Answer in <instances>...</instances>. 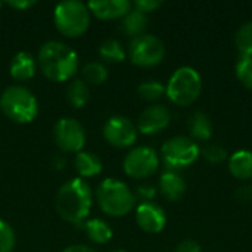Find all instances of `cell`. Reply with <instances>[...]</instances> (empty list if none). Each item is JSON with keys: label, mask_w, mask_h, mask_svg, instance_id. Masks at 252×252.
Masks as SVG:
<instances>
[{"label": "cell", "mask_w": 252, "mask_h": 252, "mask_svg": "<svg viewBox=\"0 0 252 252\" xmlns=\"http://www.w3.org/2000/svg\"><path fill=\"white\" fill-rule=\"evenodd\" d=\"M171 123V112L167 106L155 103L148 106L139 117L137 120V131L142 134L151 136L161 133L165 130Z\"/></svg>", "instance_id": "obj_12"}, {"label": "cell", "mask_w": 252, "mask_h": 252, "mask_svg": "<svg viewBox=\"0 0 252 252\" xmlns=\"http://www.w3.org/2000/svg\"><path fill=\"white\" fill-rule=\"evenodd\" d=\"M93 205V190L90 185L80 179L65 182L56 193L55 208L58 216L71 224H83Z\"/></svg>", "instance_id": "obj_1"}, {"label": "cell", "mask_w": 252, "mask_h": 252, "mask_svg": "<svg viewBox=\"0 0 252 252\" xmlns=\"http://www.w3.org/2000/svg\"><path fill=\"white\" fill-rule=\"evenodd\" d=\"M111 252H126V251H123V250H115V251H111Z\"/></svg>", "instance_id": "obj_38"}, {"label": "cell", "mask_w": 252, "mask_h": 252, "mask_svg": "<svg viewBox=\"0 0 252 252\" xmlns=\"http://www.w3.org/2000/svg\"><path fill=\"white\" fill-rule=\"evenodd\" d=\"M158 189L165 199L171 202H177L186 193V182L179 171L165 170L159 177Z\"/></svg>", "instance_id": "obj_15"}, {"label": "cell", "mask_w": 252, "mask_h": 252, "mask_svg": "<svg viewBox=\"0 0 252 252\" xmlns=\"http://www.w3.org/2000/svg\"><path fill=\"white\" fill-rule=\"evenodd\" d=\"M137 94L146 102H157L165 94V86L158 80H146L139 84Z\"/></svg>", "instance_id": "obj_24"}, {"label": "cell", "mask_w": 252, "mask_h": 252, "mask_svg": "<svg viewBox=\"0 0 252 252\" xmlns=\"http://www.w3.org/2000/svg\"><path fill=\"white\" fill-rule=\"evenodd\" d=\"M37 62L34 56L28 52H18L9 65V72L16 81H28L35 75Z\"/></svg>", "instance_id": "obj_16"}, {"label": "cell", "mask_w": 252, "mask_h": 252, "mask_svg": "<svg viewBox=\"0 0 252 252\" xmlns=\"http://www.w3.org/2000/svg\"><path fill=\"white\" fill-rule=\"evenodd\" d=\"M236 196H238L239 201H244V202H250V201H252V185L239 186L238 190H236Z\"/></svg>", "instance_id": "obj_34"}, {"label": "cell", "mask_w": 252, "mask_h": 252, "mask_svg": "<svg viewBox=\"0 0 252 252\" xmlns=\"http://www.w3.org/2000/svg\"><path fill=\"white\" fill-rule=\"evenodd\" d=\"M74 168H75L77 174L80 176V179L84 180L87 177H94V176L100 174L102 161H100V158L97 155H94L92 152L81 151V152L75 154Z\"/></svg>", "instance_id": "obj_19"}, {"label": "cell", "mask_w": 252, "mask_h": 252, "mask_svg": "<svg viewBox=\"0 0 252 252\" xmlns=\"http://www.w3.org/2000/svg\"><path fill=\"white\" fill-rule=\"evenodd\" d=\"M148 22H149L148 15H145L133 7L124 18H121L120 30L123 34L134 38V37L145 34V30L148 28Z\"/></svg>", "instance_id": "obj_20"}, {"label": "cell", "mask_w": 252, "mask_h": 252, "mask_svg": "<svg viewBox=\"0 0 252 252\" xmlns=\"http://www.w3.org/2000/svg\"><path fill=\"white\" fill-rule=\"evenodd\" d=\"M201 157L211 164H220L227 159V151L220 143H208L201 149Z\"/></svg>", "instance_id": "obj_28"}, {"label": "cell", "mask_w": 252, "mask_h": 252, "mask_svg": "<svg viewBox=\"0 0 252 252\" xmlns=\"http://www.w3.org/2000/svg\"><path fill=\"white\" fill-rule=\"evenodd\" d=\"M83 78L89 84L99 86V84H102V83L106 81V78H108V69L100 62H94V61L87 62L83 66Z\"/></svg>", "instance_id": "obj_25"}, {"label": "cell", "mask_w": 252, "mask_h": 252, "mask_svg": "<svg viewBox=\"0 0 252 252\" xmlns=\"http://www.w3.org/2000/svg\"><path fill=\"white\" fill-rule=\"evenodd\" d=\"M15 248V232L12 226L0 220V252H12Z\"/></svg>", "instance_id": "obj_29"}, {"label": "cell", "mask_w": 252, "mask_h": 252, "mask_svg": "<svg viewBox=\"0 0 252 252\" xmlns=\"http://www.w3.org/2000/svg\"><path fill=\"white\" fill-rule=\"evenodd\" d=\"M201 92H202V78L199 72L189 65L177 68L171 74L165 86L167 97L174 105L179 106L192 105L199 97Z\"/></svg>", "instance_id": "obj_6"}, {"label": "cell", "mask_w": 252, "mask_h": 252, "mask_svg": "<svg viewBox=\"0 0 252 252\" xmlns=\"http://www.w3.org/2000/svg\"><path fill=\"white\" fill-rule=\"evenodd\" d=\"M136 124L124 115L111 117L103 126V137L115 148H128L137 140Z\"/></svg>", "instance_id": "obj_11"}, {"label": "cell", "mask_w": 252, "mask_h": 252, "mask_svg": "<svg viewBox=\"0 0 252 252\" xmlns=\"http://www.w3.org/2000/svg\"><path fill=\"white\" fill-rule=\"evenodd\" d=\"M174 252H201V245L192 239H186V241H182L176 247Z\"/></svg>", "instance_id": "obj_32"}, {"label": "cell", "mask_w": 252, "mask_h": 252, "mask_svg": "<svg viewBox=\"0 0 252 252\" xmlns=\"http://www.w3.org/2000/svg\"><path fill=\"white\" fill-rule=\"evenodd\" d=\"M52 165H53V168H56V170H62V168L66 165V158H65L62 154H58V155L53 157Z\"/></svg>", "instance_id": "obj_35"}, {"label": "cell", "mask_w": 252, "mask_h": 252, "mask_svg": "<svg viewBox=\"0 0 252 252\" xmlns=\"http://www.w3.org/2000/svg\"><path fill=\"white\" fill-rule=\"evenodd\" d=\"M235 72L238 80L252 90V56H239Z\"/></svg>", "instance_id": "obj_27"}, {"label": "cell", "mask_w": 252, "mask_h": 252, "mask_svg": "<svg viewBox=\"0 0 252 252\" xmlns=\"http://www.w3.org/2000/svg\"><path fill=\"white\" fill-rule=\"evenodd\" d=\"M157 193H158V189L154 185H140L136 189V198L142 199V202H152Z\"/></svg>", "instance_id": "obj_31"}, {"label": "cell", "mask_w": 252, "mask_h": 252, "mask_svg": "<svg viewBox=\"0 0 252 252\" xmlns=\"http://www.w3.org/2000/svg\"><path fill=\"white\" fill-rule=\"evenodd\" d=\"M188 128H189L190 139L192 140H199V142L210 140L211 136H213V130H214L210 117L202 111H196L189 117Z\"/></svg>", "instance_id": "obj_18"}, {"label": "cell", "mask_w": 252, "mask_h": 252, "mask_svg": "<svg viewBox=\"0 0 252 252\" xmlns=\"http://www.w3.org/2000/svg\"><path fill=\"white\" fill-rule=\"evenodd\" d=\"M137 226L151 235L159 233L167 224V214L162 207L155 202H140L136 208Z\"/></svg>", "instance_id": "obj_13"}, {"label": "cell", "mask_w": 252, "mask_h": 252, "mask_svg": "<svg viewBox=\"0 0 252 252\" xmlns=\"http://www.w3.org/2000/svg\"><path fill=\"white\" fill-rule=\"evenodd\" d=\"M159 167V157L155 149L149 146H137L131 149L124 161L123 170L128 177L133 179H146L157 173Z\"/></svg>", "instance_id": "obj_9"}, {"label": "cell", "mask_w": 252, "mask_h": 252, "mask_svg": "<svg viewBox=\"0 0 252 252\" xmlns=\"http://www.w3.org/2000/svg\"><path fill=\"white\" fill-rule=\"evenodd\" d=\"M53 139L62 152L78 154L86 143V130L77 120L63 117L53 127Z\"/></svg>", "instance_id": "obj_10"}, {"label": "cell", "mask_w": 252, "mask_h": 252, "mask_svg": "<svg viewBox=\"0 0 252 252\" xmlns=\"http://www.w3.org/2000/svg\"><path fill=\"white\" fill-rule=\"evenodd\" d=\"M229 171L238 180L252 179V151L239 149L233 152L229 158Z\"/></svg>", "instance_id": "obj_17"}, {"label": "cell", "mask_w": 252, "mask_h": 252, "mask_svg": "<svg viewBox=\"0 0 252 252\" xmlns=\"http://www.w3.org/2000/svg\"><path fill=\"white\" fill-rule=\"evenodd\" d=\"M37 62L43 75L56 83L71 80L80 66L78 55L68 44L55 40L46 41L40 47Z\"/></svg>", "instance_id": "obj_2"}, {"label": "cell", "mask_w": 252, "mask_h": 252, "mask_svg": "<svg viewBox=\"0 0 252 252\" xmlns=\"http://www.w3.org/2000/svg\"><path fill=\"white\" fill-rule=\"evenodd\" d=\"M66 100L74 108H83L90 100V89L84 80H72L66 87Z\"/></svg>", "instance_id": "obj_22"}, {"label": "cell", "mask_w": 252, "mask_h": 252, "mask_svg": "<svg viewBox=\"0 0 252 252\" xmlns=\"http://www.w3.org/2000/svg\"><path fill=\"white\" fill-rule=\"evenodd\" d=\"M96 201L100 210L111 217H124L136 205L133 190L118 179H105L96 189Z\"/></svg>", "instance_id": "obj_3"}, {"label": "cell", "mask_w": 252, "mask_h": 252, "mask_svg": "<svg viewBox=\"0 0 252 252\" xmlns=\"http://www.w3.org/2000/svg\"><path fill=\"white\" fill-rule=\"evenodd\" d=\"M62 252H96L93 248L87 247V245H71L66 247Z\"/></svg>", "instance_id": "obj_36"}, {"label": "cell", "mask_w": 252, "mask_h": 252, "mask_svg": "<svg viewBox=\"0 0 252 252\" xmlns=\"http://www.w3.org/2000/svg\"><path fill=\"white\" fill-rule=\"evenodd\" d=\"M0 109L13 123L28 124L34 121L38 114L37 97L24 86L13 84L0 94Z\"/></svg>", "instance_id": "obj_4"}, {"label": "cell", "mask_w": 252, "mask_h": 252, "mask_svg": "<svg viewBox=\"0 0 252 252\" xmlns=\"http://www.w3.org/2000/svg\"><path fill=\"white\" fill-rule=\"evenodd\" d=\"M83 229L87 235V238L94 242V244H106L112 239L114 236V232L111 229V226L102 220V219H92V220H87L83 223Z\"/></svg>", "instance_id": "obj_21"}, {"label": "cell", "mask_w": 252, "mask_h": 252, "mask_svg": "<svg viewBox=\"0 0 252 252\" xmlns=\"http://www.w3.org/2000/svg\"><path fill=\"white\" fill-rule=\"evenodd\" d=\"M92 13L87 3L80 0H66L56 4L53 10V22L56 30L65 37H80L90 25Z\"/></svg>", "instance_id": "obj_5"}, {"label": "cell", "mask_w": 252, "mask_h": 252, "mask_svg": "<svg viewBox=\"0 0 252 252\" xmlns=\"http://www.w3.org/2000/svg\"><path fill=\"white\" fill-rule=\"evenodd\" d=\"M1 9H3V1H0V12H1Z\"/></svg>", "instance_id": "obj_37"}, {"label": "cell", "mask_w": 252, "mask_h": 252, "mask_svg": "<svg viewBox=\"0 0 252 252\" xmlns=\"http://www.w3.org/2000/svg\"><path fill=\"white\" fill-rule=\"evenodd\" d=\"M131 4H133V7H134L136 10H139V12L148 15V13L157 10L158 7H161L162 1H161V0H136V1L131 3Z\"/></svg>", "instance_id": "obj_30"}, {"label": "cell", "mask_w": 252, "mask_h": 252, "mask_svg": "<svg viewBox=\"0 0 252 252\" xmlns=\"http://www.w3.org/2000/svg\"><path fill=\"white\" fill-rule=\"evenodd\" d=\"M235 46L241 56H252V21L239 27L235 34Z\"/></svg>", "instance_id": "obj_26"}, {"label": "cell", "mask_w": 252, "mask_h": 252, "mask_svg": "<svg viewBox=\"0 0 252 252\" xmlns=\"http://www.w3.org/2000/svg\"><path fill=\"white\" fill-rule=\"evenodd\" d=\"M201 157L199 145L188 136H174L161 146V159L167 170L179 171L190 167Z\"/></svg>", "instance_id": "obj_7"}, {"label": "cell", "mask_w": 252, "mask_h": 252, "mask_svg": "<svg viewBox=\"0 0 252 252\" xmlns=\"http://www.w3.org/2000/svg\"><path fill=\"white\" fill-rule=\"evenodd\" d=\"M87 7L99 19H121L133 9V4L128 0H94L89 1Z\"/></svg>", "instance_id": "obj_14"}, {"label": "cell", "mask_w": 252, "mask_h": 252, "mask_svg": "<svg viewBox=\"0 0 252 252\" xmlns=\"http://www.w3.org/2000/svg\"><path fill=\"white\" fill-rule=\"evenodd\" d=\"M6 4L15 10H27L32 6H35L37 1L35 0H7Z\"/></svg>", "instance_id": "obj_33"}, {"label": "cell", "mask_w": 252, "mask_h": 252, "mask_svg": "<svg viewBox=\"0 0 252 252\" xmlns=\"http://www.w3.org/2000/svg\"><path fill=\"white\" fill-rule=\"evenodd\" d=\"M99 56L105 62L118 63V62H123L126 59L127 52L118 40L109 38V40L102 41V44L99 46Z\"/></svg>", "instance_id": "obj_23"}, {"label": "cell", "mask_w": 252, "mask_h": 252, "mask_svg": "<svg viewBox=\"0 0 252 252\" xmlns=\"http://www.w3.org/2000/svg\"><path fill=\"white\" fill-rule=\"evenodd\" d=\"M128 56L137 66H155L162 62L165 56V46L159 37L145 32L130 41Z\"/></svg>", "instance_id": "obj_8"}]
</instances>
